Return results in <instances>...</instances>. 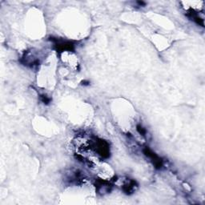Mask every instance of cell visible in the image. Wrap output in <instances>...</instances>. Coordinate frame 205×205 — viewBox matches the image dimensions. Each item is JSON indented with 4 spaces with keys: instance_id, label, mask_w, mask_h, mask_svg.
<instances>
[{
    "instance_id": "cell-2",
    "label": "cell",
    "mask_w": 205,
    "mask_h": 205,
    "mask_svg": "<svg viewBox=\"0 0 205 205\" xmlns=\"http://www.w3.org/2000/svg\"><path fill=\"white\" fill-rule=\"evenodd\" d=\"M136 188V182H135V180H130V179H127L122 185V190L127 195H130V194H132L133 192H135Z\"/></svg>"
},
{
    "instance_id": "cell-3",
    "label": "cell",
    "mask_w": 205,
    "mask_h": 205,
    "mask_svg": "<svg viewBox=\"0 0 205 205\" xmlns=\"http://www.w3.org/2000/svg\"><path fill=\"white\" fill-rule=\"evenodd\" d=\"M40 98H41L42 102H43V103H44V104H48L51 102L50 98L48 97V96H47V95H42L41 96H40Z\"/></svg>"
},
{
    "instance_id": "cell-4",
    "label": "cell",
    "mask_w": 205,
    "mask_h": 205,
    "mask_svg": "<svg viewBox=\"0 0 205 205\" xmlns=\"http://www.w3.org/2000/svg\"><path fill=\"white\" fill-rule=\"evenodd\" d=\"M136 127H137L136 129H137V131H138V132H139L140 135H145V134H146V132H147V131H146V130L143 128V127L140 126V125H137Z\"/></svg>"
},
{
    "instance_id": "cell-1",
    "label": "cell",
    "mask_w": 205,
    "mask_h": 205,
    "mask_svg": "<svg viewBox=\"0 0 205 205\" xmlns=\"http://www.w3.org/2000/svg\"><path fill=\"white\" fill-rule=\"evenodd\" d=\"M143 152H144V154H145L147 157L149 158L150 160H151V162L153 163L154 166H155V168H161L162 165H163V161H162L161 159H160L157 155H155L153 151H151V150L148 149V148H145V149L143 150Z\"/></svg>"
}]
</instances>
